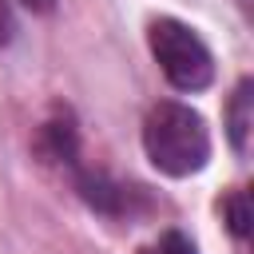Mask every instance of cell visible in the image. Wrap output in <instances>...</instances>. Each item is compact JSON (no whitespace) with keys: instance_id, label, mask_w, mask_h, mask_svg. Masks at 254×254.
<instances>
[{"instance_id":"6da1fadb","label":"cell","mask_w":254,"mask_h":254,"mask_svg":"<svg viewBox=\"0 0 254 254\" xmlns=\"http://www.w3.org/2000/svg\"><path fill=\"white\" fill-rule=\"evenodd\" d=\"M143 151L155 171L171 179H187L210 159V127L206 119L179 99H163L143 119Z\"/></svg>"},{"instance_id":"7a4b0ae2","label":"cell","mask_w":254,"mask_h":254,"mask_svg":"<svg viewBox=\"0 0 254 254\" xmlns=\"http://www.w3.org/2000/svg\"><path fill=\"white\" fill-rule=\"evenodd\" d=\"M147 48H151V56H155V64H159V71L167 75L171 87H179L187 95L210 87L214 56H210V48L202 44V36L190 24H183L175 16L151 20L147 24Z\"/></svg>"},{"instance_id":"3957f363","label":"cell","mask_w":254,"mask_h":254,"mask_svg":"<svg viewBox=\"0 0 254 254\" xmlns=\"http://www.w3.org/2000/svg\"><path fill=\"white\" fill-rule=\"evenodd\" d=\"M36 151L44 155V163H60V167H75V155H79V135H75V123L67 111H56L40 135H36Z\"/></svg>"},{"instance_id":"277c9868","label":"cell","mask_w":254,"mask_h":254,"mask_svg":"<svg viewBox=\"0 0 254 254\" xmlns=\"http://www.w3.org/2000/svg\"><path fill=\"white\" fill-rule=\"evenodd\" d=\"M250 127H254V79H238L230 103H226V139L234 147V155L250 151Z\"/></svg>"},{"instance_id":"5b68a950","label":"cell","mask_w":254,"mask_h":254,"mask_svg":"<svg viewBox=\"0 0 254 254\" xmlns=\"http://www.w3.org/2000/svg\"><path fill=\"white\" fill-rule=\"evenodd\" d=\"M222 218H226V226H230V234H234L238 242L250 238V194H246L242 187L222 198Z\"/></svg>"},{"instance_id":"8992f818","label":"cell","mask_w":254,"mask_h":254,"mask_svg":"<svg viewBox=\"0 0 254 254\" xmlns=\"http://www.w3.org/2000/svg\"><path fill=\"white\" fill-rule=\"evenodd\" d=\"M139 254H198L194 250V242L183 234V230H163L151 246H143Z\"/></svg>"},{"instance_id":"52a82bcc","label":"cell","mask_w":254,"mask_h":254,"mask_svg":"<svg viewBox=\"0 0 254 254\" xmlns=\"http://www.w3.org/2000/svg\"><path fill=\"white\" fill-rule=\"evenodd\" d=\"M12 36H16V12L8 0H0V52L12 44Z\"/></svg>"}]
</instances>
